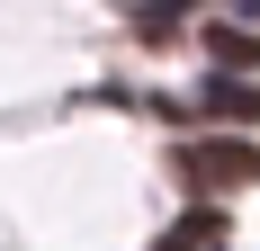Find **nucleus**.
Instances as JSON below:
<instances>
[{"label":"nucleus","mask_w":260,"mask_h":251,"mask_svg":"<svg viewBox=\"0 0 260 251\" xmlns=\"http://www.w3.org/2000/svg\"><path fill=\"white\" fill-rule=\"evenodd\" d=\"M198 108H207V117H260V90H251V72H215L207 90H198Z\"/></svg>","instance_id":"f03ea898"},{"label":"nucleus","mask_w":260,"mask_h":251,"mask_svg":"<svg viewBox=\"0 0 260 251\" xmlns=\"http://www.w3.org/2000/svg\"><path fill=\"white\" fill-rule=\"evenodd\" d=\"M171 162H180V179L198 198H224V189H251L260 179V144H242V135H188Z\"/></svg>","instance_id":"f257e3e1"},{"label":"nucleus","mask_w":260,"mask_h":251,"mask_svg":"<svg viewBox=\"0 0 260 251\" xmlns=\"http://www.w3.org/2000/svg\"><path fill=\"white\" fill-rule=\"evenodd\" d=\"M161 251H224V206H198V215H180V225L161 233Z\"/></svg>","instance_id":"7ed1b4c3"},{"label":"nucleus","mask_w":260,"mask_h":251,"mask_svg":"<svg viewBox=\"0 0 260 251\" xmlns=\"http://www.w3.org/2000/svg\"><path fill=\"white\" fill-rule=\"evenodd\" d=\"M207 54L224 63V72H251V63H260V36H251V27H207Z\"/></svg>","instance_id":"20e7f679"}]
</instances>
